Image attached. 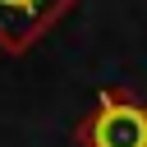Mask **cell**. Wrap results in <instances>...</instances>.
Masks as SVG:
<instances>
[{
    "label": "cell",
    "instance_id": "1",
    "mask_svg": "<svg viewBox=\"0 0 147 147\" xmlns=\"http://www.w3.org/2000/svg\"><path fill=\"white\" fill-rule=\"evenodd\" d=\"M74 147H147V101L133 87H101L74 124Z\"/></svg>",
    "mask_w": 147,
    "mask_h": 147
},
{
    "label": "cell",
    "instance_id": "2",
    "mask_svg": "<svg viewBox=\"0 0 147 147\" xmlns=\"http://www.w3.org/2000/svg\"><path fill=\"white\" fill-rule=\"evenodd\" d=\"M74 9H78V0H0V51L5 55L32 51Z\"/></svg>",
    "mask_w": 147,
    "mask_h": 147
}]
</instances>
